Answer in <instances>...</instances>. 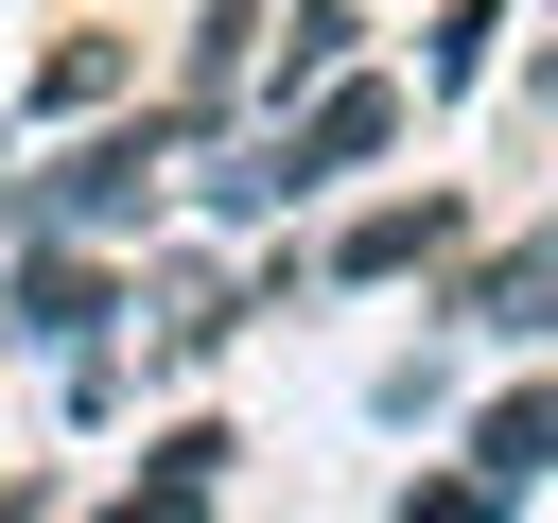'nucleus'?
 I'll list each match as a JSON object with an SVG mask.
<instances>
[{"mask_svg": "<svg viewBox=\"0 0 558 523\" xmlns=\"http://www.w3.org/2000/svg\"><path fill=\"white\" fill-rule=\"evenodd\" d=\"M157 174H174V122H105V139H70L52 174L0 192V244H35V227H87V244H105V227L157 209Z\"/></svg>", "mask_w": 558, "mask_h": 523, "instance_id": "nucleus-1", "label": "nucleus"}, {"mask_svg": "<svg viewBox=\"0 0 558 523\" xmlns=\"http://www.w3.org/2000/svg\"><path fill=\"white\" fill-rule=\"evenodd\" d=\"M105 314H122V279L87 262V227H35V244H17V279H0V331H35V349H87Z\"/></svg>", "mask_w": 558, "mask_h": 523, "instance_id": "nucleus-2", "label": "nucleus"}, {"mask_svg": "<svg viewBox=\"0 0 558 523\" xmlns=\"http://www.w3.org/2000/svg\"><path fill=\"white\" fill-rule=\"evenodd\" d=\"M401 139V70H331L296 122H279V157H296V192H331V174H366Z\"/></svg>", "mask_w": 558, "mask_h": 523, "instance_id": "nucleus-3", "label": "nucleus"}, {"mask_svg": "<svg viewBox=\"0 0 558 523\" xmlns=\"http://www.w3.org/2000/svg\"><path fill=\"white\" fill-rule=\"evenodd\" d=\"M453 314H471L488 349H558V227H523L506 262H471V279H453Z\"/></svg>", "mask_w": 558, "mask_h": 523, "instance_id": "nucleus-4", "label": "nucleus"}, {"mask_svg": "<svg viewBox=\"0 0 558 523\" xmlns=\"http://www.w3.org/2000/svg\"><path fill=\"white\" fill-rule=\"evenodd\" d=\"M418 262H453V209H436V192H401V209H366V227L331 244V279H418Z\"/></svg>", "mask_w": 558, "mask_h": 523, "instance_id": "nucleus-5", "label": "nucleus"}, {"mask_svg": "<svg viewBox=\"0 0 558 523\" xmlns=\"http://www.w3.org/2000/svg\"><path fill=\"white\" fill-rule=\"evenodd\" d=\"M471 471H488V488H541V471H558V384L488 401V418H471Z\"/></svg>", "mask_w": 558, "mask_h": 523, "instance_id": "nucleus-6", "label": "nucleus"}, {"mask_svg": "<svg viewBox=\"0 0 558 523\" xmlns=\"http://www.w3.org/2000/svg\"><path fill=\"white\" fill-rule=\"evenodd\" d=\"M87 105H122V35H52L35 52V122H87Z\"/></svg>", "mask_w": 558, "mask_h": 523, "instance_id": "nucleus-7", "label": "nucleus"}, {"mask_svg": "<svg viewBox=\"0 0 558 523\" xmlns=\"http://www.w3.org/2000/svg\"><path fill=\"white\" fill-rule=\"evenodd\" d=\"M227 331H244V296H227V279H174V296H157V366H209Z\"/></svg>", "mask_w": 558, "mask_h": 523, "instance_id": "nucleus-8", "label": "nucleus"}, {"mask_svg": "<svg viewBox=\"0 0 558 523\" xmlns=\"http://www.w3.org/2000/svg\"><path fill=\"white\" fill-rule=\"evenodd\" d=\"M209 209H227V227H262V209H296V157H279V139H244V157H209Z\"/></svg>", "mask_w": 558, "mask_h": 523, "instance_id": "nucleus-9", "label": "nucleus"}, {"mask_svg": "<svg viewBox=\"0 0 558 523\" xmlns=\"http://www.w3.org/2000/svg\"><path fill=\"white\" fill-rule=\"evenodd\" d=\"M227 453H244V436H227V418H174V436H157V453H140V488H174V506H192V488H227Z\"/></svg>", "mask_w": 558, "mask_h": 523, "instance_id": "nucleus-10", "label": "nucleus"}, {"mask_svg": "<svg viewBox=\"0 0 558 523\" xmlns=\"http://www.w3.org/2000/svg\"><path fill=\"white\" fill-rule=\"evenodd\" d=\"M349 70V0H279V87H331Z\"/></svg>", "mask_w": 558, "mask_h": 523, "instance_id": "nucleus-11", "label": "nucleus"}, {"mask_svg": "<svg viewBox=\"0 0 558 523\" xmlns=\"http://www.w3.org/2000/svg\"><path fill=\"white\" fill-rule=\"evenodd\" d=\"M488 35H506V0H453V17H436V52H418V70H436V87H471V70H488Z\"/></svg>", "mask_w": 558, "mask_h": 523, "instance_id": "nucleus-12", "label": "nucleus"}]
</instances>
